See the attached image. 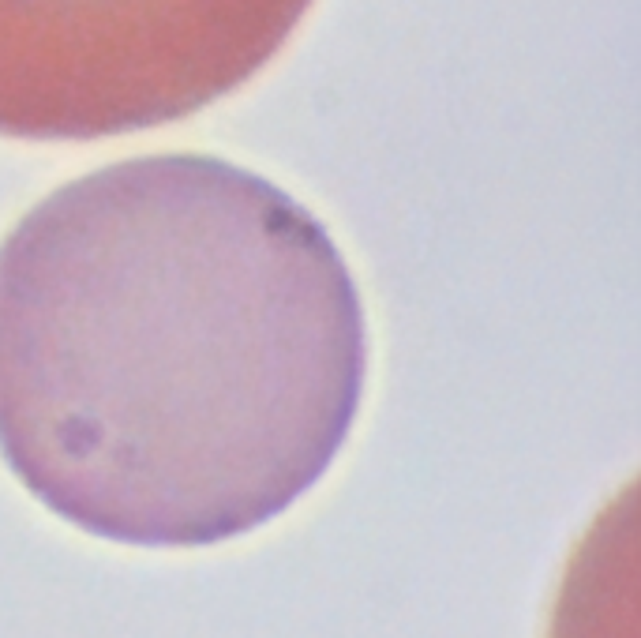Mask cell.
<instances>
[{
  "mask_svg": "<svg viewBox=\"0 0 641 638\" xmlns=\"http://www.w3.org/2000/svg\"><path fill=\"white\" fill-rule=\"evenodd\" d=\"M368 383L326 226L210 155L102 166L0 240V459L132 549H210L300 503Z\"/></svg>",
  "mask_w": 641,
  "mask_h": 638,
  "instance_id": "1",
  "label": "cell"
},
{
  "mask_svg": "<svg viewBox=\"0 0 641 638\" xmlns=\"http://www.w3.org/2000/svg\"><path fill=\"white\" fill-rule=\"evenodd\" d=\"M315 0H0V136L109 139L252 83Z\"/></svg>",
  "mask_w": 641,
  "mask_h": 638,
  "instance_id": "2",
  "label": "cell"
}]
</instances>
